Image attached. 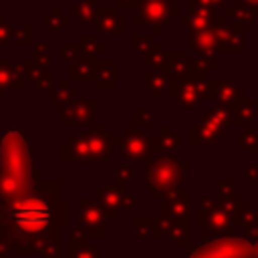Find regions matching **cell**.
I'll return each mask as SVG.
<instances>
[{
  "label": "cell",
  "instance_id": "38",
  "mask_svg": "<svg viewBox=\"0 0 258 258\" xmlns=\"http://www.w3.org/2000/svg\"><path fill=\"white\" fill-rule=\"evenodd\" d=\"M218 189H220V200H230V198H234L232 183H224V181H220V183H218Z\"/></svg>",
  "mask_w": 258,
  "mask_h": 258
},
{
  "label": "cell",
  "instance_id": "11",
  "mask_svg": "<svg viewBox=\"0 0 258 258\" xmlns=\"http://www.w3.org/2000/svg\"><path fill=\"white\" fill-rule=\"evenodd\" d=\"M222 131L220 123L216 119H212L210 115L206 119H202V123L198 127H189V143H214L216 135Z\"/></svg>",
  "mask_w": 258,
  "mask_h": 258
},
{
  "label": "cell",
  "instance_id": "1",
  "mask_svg": "<svg viewBox=\"0 0 258 258\" xmlns=\"http://www.w3.org/2000/svg\"><path fill=\"white\" fill-rule=\"evenodd\" d=\"M187 163L173 155H157L145 169V185L155 200H165L177 191V185L187 177Z\"/></svg>",
  "mask_w": 258,
  "mask_h": 258
},
{
  "label": "cell",
  "instance_id": "45",
  "mask_svg": "<svg viewBox=\"0 0 258 258\" xmlns=\"http://www.w3.org/2000/svg\"><path fill=\"white\" fill-rule=\"evenodd\" d=\"M254 248H256V258H258V244H256V246H254Z\"/></svg>",
  "mask_w": 258,
  "mask_h": 258
},
{
  "label": "cell",
  "instance_id": "36",
  "mask_svg": "<svg viewBox=\"0 0 258 258\" xmlns=\"http://www.w3.org/2000/svg\"><path fill=\"white\" fill-rule=\"evenodd\" d=\"M133 230L137 236H145V234H151L153 230V222L151 220H143V218H137L135 224H133Z\"/></svg>",
  "mask_w": 258,
  "mask_h": 258
},
{
  "label": "cell",
  "instance_id": "33",
  "mask_svg": "<svg viewBox=\"0 0 258 258\" xmlns=\"http://www.w3.org/2000/svg\"><path fill=\"white\" fill-rule=\"evenodd\" d=\"M81 44H83V48H85L89 54H97V50H99V52H105V48H107L105 44H99L95 36H83V38H81Z\"/></svg>",
  "mask_w": 258,
  "mask_h": 258
},
{
  "label": "cell",
  "instance_id": "30",
  "mask_svg": "<svg viewBox=\"0 0 258 258\" xmlns=\"http://www.w3.org/2000/svg\"><path fill=\"white\" fill-rule=\"evenodd\" d=\"M208 115H210L212 119H216V121L220 123V127H222V129L234 123V121H232V115H230V111H228L226 107H218V109H212Z\"/></svg>",
  "mask_w": 258,
  "mask_h": 258
},
{
  "label": "cell",
  "instance_id": "22",
  "mask_svg": "<svg viewBox=\"0 0 258 258\" xmlns=\"http://www.w3.org/2000/svg\"><path fill=\"white\" fill-rule=\"evenodd\" d=\"M145 62L147 64H151V67H155V69H159V71H165L167 73V64H169V54L161 48V46H153L145 56Z\"/></svg>",
  "mask_w": 258,
  "mask_h": 258
},
{
  "label": "cell",
  "instance_id": "17",
  "mask_svg": "<svg viewBox=\"0 0 258 258\" xmlns=\"http://www.w3.org/2000/svg\"><path fill=\"white\" fill-rule=\"evenodd\" d=\"M167 73H171L177 79H187L191 75V60L185 52H177V54H169V64H167Z\"/></svg>",
  "mask_w": 258,
  "mask_h": 258
},
{
  "label": "cell",
  "instance_id": "43",
  "mask_svg": "<svg viewBox=\"0 0 258 258\" xmlns=\"http://www.w3.org/2000/svg\"><path fill=\"white\" fill-rule=\"evenodd\" d=\"M244 2H248V4L254 6V8H258V0H244Z\"/></svg>",
  "mask_w": 258,
  "mask_h": 258
},
{
  "label": "cell",
  "instance_id": "39",
  "mask_svg": "<svg viewBox=\"0 0 258 258\" xmlns=\"http://www.w3.org/2000/svg\"><path fill=\"white\" fill-rule=\"evenodd\" d=\"M258 177V165H252V163H246V179L254 181Z\"/></svg>",
  "mask_w": 258,
  "mask_h": 258
},
{
  "label": "cell",
  "instance_id": "7",
  "mask_svg": "<svg viewBox=\"0 0 258 258\" xmlns=\"http://www.w3.org/2000/svg\"><path fill=\"white\" fill-rule=\"evenodd\" d=\"M105 210L101 206H97L95 202H81V216L79 222L83 224V228L95 232V236H105Z\"/></svg>",
  "mask_w": 258,
  "mask_h": 258
},
{
  "label": "cell",
  "instance_id": "41",
  "mask_svg": "<svg viewBox=\"0 0 258 258\" xmlns=\"http://www.w3.org/2000/svg\"><path fill=\"white\" fill-rule=\"evenodd\" d=\"M133 202H135V196H133V194H123V198H121V208H133Z\"/></svg>",
  "mask_w": 258,
  "mask_h": 258
},
{
  "label": "cell",
  "instance_id": "25",
  "mask_svg": "<svg viewBox=\"0 0 258 258\" xmlns=\"http://www.w3.org/2000/svg\"><path fill=\"white\" fill-rule=\"evenodd\" d=\"M75 12L79 14V18L81 20H85V22H91L95 16H97V8H95V0H85L81 6H77L75 8Z\"/></svg>",
  "mask_w": 258,
  "mask_h": 258
},
{
  "label": "cell",
  "instance_id": "14",
  "mask_svg": "<svg viewBox=\"0 0 258 258\" xmlns=\"http://www.w3.org/2000/svg\"><path fill=\"white\" fill-rule=\"evenodd\" d=\"M87 141H89L91 159L105 161L107 155H109V151H111V143H113V137H107L105 135V127H99L97 131H93Z\"/></svg>",
  "mask_w": 258,
  "mask_h": 258
},
{
  "label": "cell",
  "instance_id": "27",
  "mask_svg": "<svg viewBox=\"0 0 258 258\" xmlns=\"http://www.w3.org/2000/svg\"><path fill=\"white\" fill-rule=\"evenodd\" d=\"M169 238L173 240V242H177V244H187V222L183 220V222H175L173 224V230H171V234H169Z\"/></svg>",
  "mask_w": 258,
  "mask_h": 258
},
{
  "label": "cell",
  "instance_id": "42",
  "mask_svg": "<svg viewBox=\"0 0 258 258\" xmlns=\"http://www.w3.org/2000/svg\"><path fill=\"white\" fill-rule=\"evenodd\" d=\"M141 2L143 0H117V6H137L139 8Z\"/></svg>",
  "mask_w": 258,
  "mask_h": 258
},
{
  "label": "cell",
  "instance_id": "28",
  "mask_svg": "<svg viewBox=\"0 0 258 258\" xmlns=\"http://www.w3.org/2000/svg\"><path fill=\"white\" fill-rule=\"evenodd\" d=\"M133 121L137 127H149L153 123V113L151 109H143V107H137L135 113H133Z\"/></svg>",
  "mask_w": 258,
  "mask_h": 258
},
{
  "label": "cell",
  "instance_id": "32",
  "mask_svg": "<svg viewBox=\"0 0 258 258\" xmlns=\"http://www.w3.org/2000/svg\"><path fill=\"white\" fill-rule=\"evenodd\" d=\"M238 143H242L248 151L258 153V135H256L250 127H246V133H244V137H242V139H238Z\"/></svg>",
  "mask_w": 258,
  "mask_h": 258
},
{
  "label": "cell",
  "instance_id": "20",
  "mask_svg": "<svg viewBox=\"0 0 258 258\" xmlns=\"http://www.w3.org/2000/svg\"><path fill=\"white\" fill-rule=\"evenodd\" d=\"M165 71H159V69H151V71H145L143 73V79H145V83H147V87L151 89V95L155 97V99H159L161 97V91H163V87H165V83H167V79H165Z\"/></svg>",
  "mask_w": 258,
  "mask_h": 258
},
{
  "label": "cell",
  "instance_id": "12",
  "mask_svg": "<svg viewBox=\"0 0 258 258\" xmlns=\"http://www.w3.org/2000/svg\"><path fill=\"white\" fill-rule=\"evenodd\" d=\"M214 22H216L214 10H208V8H194V10H189L187 16H181V24L183 26H189L191 32L210 30Z\"/></svg>",
  "mask_w": 258,
  "mask_h": 258
},
{
  "label": "cell",
  "instance_id": "29",
  "mask_svg": "<svg viewBox=\"0 0 258 258\" xmlns=\"http://www.w3.org/2000/svg\"><path fill=\"white\" fill-rule=\"evenodd\" d=\"M173 220H169V218H161V220H157V222H153V230H151V234L153 236H169L171 234V230H173Z\"/></svg>",
  "mask_w": 258,
  "mask_h": 258
},
{
  "label": "cell",
  "instance_id": "13",
  "mask_svg": "<svg viewBox=\"0 0 258 258\" xmlns=\"http://www.w3.org/2000/svg\"><path fill=\"white\" fill-rule=\"evenodd\" d=\"M99 18H97V28L99 32L105 34H123L125 32V18L117 16L113 8H99Z\"/></svg>",
  "mask_w": 258,
  "mask_h": 258
},
{
  "label": "cell",
  "instance_id": "19",
  "mask_svg": "<svg viewBox=\"0 0 258 258\" xmlns=\"http://www.w3.org/2000/svg\"><path fill=\"white\" fill-rule=\"evenodd\" d=\"M101 89H113L115 87V64L113 62H99L95 64V75Z\"/></svg>",
  "mask_w": 258,
  "mask_h": 258
},
{
  "label": "cell",
  "instance_id": "15",
  "mask_svg": "<svg viewBox=\"0 0 258 258\" xmlns=\"http://www.w3.org/2000/svg\"><path fill=\"white\" fill-rule=\"evenodd\" d=\"M101 202H103V210L107 214V218H115V208L121 206V198H123V181H117L109 187H105L99 194Z\"/></svg>",
  "mask_w": 258,
  "mask_h": 258
},
{
  "label": "cell",
  "instance_id": "34",
  "mask_svg": "<svg viewBox=\"0 0 258 258\" xmlns=\"http://www.w3.org/2000/svg\"><path fill=\"white\" fill-rule=\"evenodd\" d=\"M228 0H189V10L194 8H208V10H214V8H222L226 6Z\"/></svg>",
  "mask_w": 258,
  "mask_h": 258
},
{
  "label": "cell",
  "instance_id": "40",
  "mask_svg": "<svg viewBox=\"0 0 258 258\" xmlns=\"http://www.w3.org/2000/svg\"><path fill=\"white\" fill-rule=\"evenodd\" d=\"M77 258H99V254H97V248L95 246H89L81 254H77Z\"/></svg>",
  "mask_w": 258,
  "mask_h": 258
},
{
  "label": "cell",
  "instance_id": "44",
  "mask_svg": "<svg viewBox=\"0 0 258 258\" xmlns=\"http://www.w3.org/2000/svg\"><path fill=\"white\" fill-rule=\"evenodd\" d=\"M252 183H254V189H258V177H256V179H254Z\"/></svg>",
  "mask_w": 258,
  "mask_h": 258
},
{
  "label": "cell",
  "instance_id": "5",
  "mask_svg": "<svg viewBox=\"0 0 258 258\" xmlns=\"http://www.w3.org/2000/svg\"><path fill=\"white\" fill-rule=\"evenodd\" d=\"M113 141H117L121 153H123L127 159H131V161L145 163V161H149V159L153 157V153H151V149H149V143H147L145 135H143L141 131L133 129V127H127L125 133L119 135V137L113 139Z\"/></svg>",
  "mask_w": 258,
  "mask_h": 258
},
{
  "label": "cell",
  "instance_id": "35",
  "mask_svg": "<svg viewBox=\"0 0 258 258\" xmlns=\"http://www.w3.org/2000/svg\"><path fill=\"white\" fill-rule=\"evenodd\" d=\"M218 206H220V208H222L224 212L232 214V216H234V214H236L238 210L246 208V206H244V200H236V198H230V200H222V202H220Z\"/></svg>",
  "mask_w": 258,
  "mask_h": 258
},
{
  "label": "cell",
  "instance_id": "31",
  "mask_svg": "<svg viewBox=\"0 0 258 258\" xmlns=\"http://www.w3.org/2000/svg\"><path fill=\"white\" fill-rule=\"evenodd\" d=\"M91 73H95V64L89 62V60L77 62V64L73 67V79H89Z\"/></svg>",
  "mask_w": 258,
  "mask_h": 258
},
{
  "label": "cell",
  "instance_id": "24",
  "mask_svg": "<svg viewBox=\"0 0 258 258\" xmlns=\"http://www.w3.org/2000/svg\"><path fill=\"white\" fill-rule=\"evenodd\" d=\"M218 69V62L214 58H206V56H198L196 60H191V73L194 75H200V77H206L208 73L216 71Z\"/></svg>",
  "mask_w": 258,
  "mask_h": 258
},
{
  "label": "cell",
  "instance_id": "10",
  "mask_svg": "<svg viewBox=\"0 0 258 258\" xmlns=\"http://www.w3.org/2000/svg\"><path fill=\"white\" fill-rule=\"evenodd\" d=\"M163 216L173 222H183L187 216V191H175L163 200Z\"/></svg>",
  "mask_w": 258,
  "mask_h": 258
},
{
  "label": "cell",
  "instance_id": "6",
  "mask_svg": "<svg viewBox=\"0 0 258 258\" xmlns=\"http://www.w3.org/2000/svg\"><path fill=\"white\" fill-rule=\"evenodd\" d=\"M216 38H218V52H242L244 50V30L242 24L236 22V26L226 28L222 24V18H216Z\"/></svg>",
  "mask_w": 258,
  "mask_h": 258
},
{
  "label": "cell",
  "instance_id": "18",
  "mask_svg": "<svg viewBox=\"0 0 258 258\" xmlns=\"http://www.w3.org/2000/svg\"><path fill=\"white\" fill-rule=\"evenodd\" d=\"M228 14H230V16H234V20H236V22L246 24V22H252V20H254V16L258 14V8L250 6V4H248V2H244V0H238L236 4H232V6L228 8Z\"/></svg>",
  "mask_w": 258,
  "mask_h": 258
},
{
  "label": "cell",
  "instance_id": "21",
  "mask_svg": "<svg viewBox=\"0 0 258 258\" xmlns=\"http://www.w3.org/2000/svg\"><path fill=\"white\" fill-rule=\"evenodd\" d=\"M232 224L234 226H244V228H258V210H248L242 208L232 216Z\"/></svg>",
  "mask_w": 258,
  "mask_h": 258
},
{
  "label": "cell",
  "instance_id": "37",
  "mask_svg": "<svg viewBox=\"0 0 258 258\" xmlns=\"http://www.w3.org/2000/svg\"><path fill=\"white\" fill-rule=\"evenodd\" d=\"M133 175H135V171H133V167L129 165V163H121L119 167H117V181H129V179H133Z\"/></svg>",
  "mask_w": 258,
  "mask_h": 258
},
{
  "label": "cell",
  "instance_id": "3",
  "mask_svg": "<svg viewBox=\"0 0 258 258\" xmlns=\"http://www.w3.org/2000/svg\"><path fill=\"white\" fill-rule=\"evenodd\" d=\"M171 16H179V8L171 6L167 0H143L135 14V24H153L155 32L171 22Z\"/></svg>",
  "mask_w": 258,
  "mask_h": 258
},
{
  "label": "cell",
  "instance_id": "16",
  "mask_svg": "<svg viewBox=\"0 0 258 258\" xmlns=\"http://www.w3.org/2000/svg\"><path fill=\"white\" fill-rule=\"evenodd\" d=\"M256 117V101L254 99H244L232 113V121L238 127H250V123Z\"/></svg>",
  "mask_w": 258,
  "mask_h": 258
},
{
  "label": "cell",
  "instance_id": "8",
  "mask_svg": "<svg viewBox=\"0 0 258 258\" xmlns=\"http://www.w3.org/2000/svg\"><path fill=\"white\" fill-rule=\"evenodd\" d=\"M212 85V99H216L222 107L230 109V107H238L244 101V93L234 87L232 83H224V81H210Z\"/></svg>",
  "mask_w": 258,
  "mask_h": 258
},
{
  "label": "cell",
  "instance_id": "2",
  "mask_svg": "<svg viewBox=\"0 0 258 258\" xmlns=\"http://www.w3.org/2000/svg\"><path fill=\"white\" fill-rule=\"evenodd\" d=\"M14 222L20 228V232H26L28 236H40L46 230H50V226L54 222L52 204L44 198L24 200L14 210Z\"/></svg>",
  "mask_w": 258,
  "mask_h": 258
},
{
  "label": "cell",
  "instance_id": "9",
  "mask_svg": "<svg viewBox=\"0 0 258 258\" xmlns=\"http://www.w3.org/2000/svg\"><path fill=\"white\" fill-rule=\"evenodd\" d=\"M189 44L200 56H206V58H214L218 52V38H216V32L212 28L202 30V32H191Z\"/></svg>",
  "mask_w": 258,
  "mask_h": 258
},
{
  "label": "cell",
  "instance_id": "26",
  "mask_svg": "<svg viewBox=\"0 0 258 258\" xmlns=\"http://www.w3.org/2000/svg\"><path fill=\"white\" fill-rule=\"evenodd\" d=\"M153 46H155V44H153V36H151V34H137L135 40H133V50H135V52L147 54Z\"/></svg>",
  "mask_w": 258,
  "mask_h": 258
},
{
  "label": "cell",
  "instance_id": "4",
  "mask_svg": "<svg viewBox=\"0 0 258 258\" xmlns=\"http://www.w3.org/2000/svg\"><path fill=\"white\" fill-rule=\"evenodd\" d=\"M200 224L210 234H216V236H228V238H232L236 234L234 232V226H232L230 214L224 212L218 204H210L208 200H204L202 206H200Z\"/></svg>",
  "mask_w": 258,
  "mask_h": 258
},
{
  "label": "cell",
  "instance_id": "23",
  "mask_svg": "<svg viewBox=\"0 0 258 258\" xmlns=\"http://www.w3.org/2000/svg\"><path fill=\"white\" fill-rule=\"evenodd\" d=\"M95 105H97V101H81V103H77V107H75V117L79 119V123H93L95 121V115H93V111H95Z\"/></svg>",
  "mask_w": 258,
  "mask_h": 258
}]
</instances>
